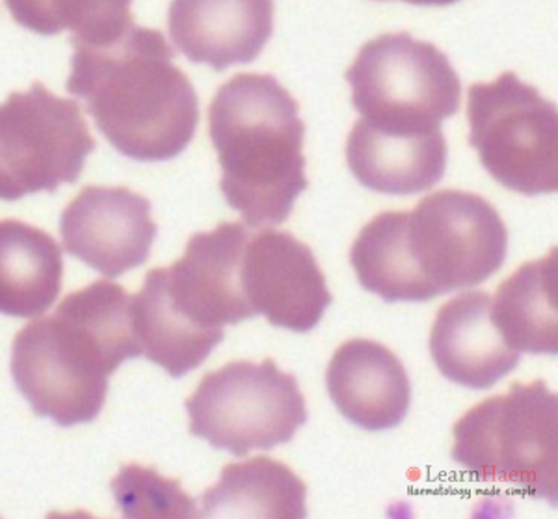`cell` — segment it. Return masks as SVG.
<instances>
[{"instance_id": "obj_3", "label": "cell", "mask_w": 558, "mask_h": 519, "mask_svg": "<svg viewBox=\"0 0 558 519\" xmlns=\"http://www.w3.org/2000/svg\"><path fill=\"white\" fill-rule=\"evenodd\" d=\"M138 355L133 297L99 279L68 294L51 317L21 329L13 339L12 376L36 415L75 426L97 419L108 378Z\"/></svg>"}, {"instance_id": "obj_9", "label": "cell", "mask_w": 558, "mask_h": 519, "mask_svg": "<svg viewBox=\"0 0 558 519\" xmlns=\"http://www.w3.org/2000/svg\"><path fill=\"white\" fill-rule=\"evenodd\" d=\"M96 140L83 108L34 83L0 105V202L75 184Z\"/></svg>"}, {"instance_id": "obj_16", "label": "cell", "mask_w": 558, "mask_h": 519, "mask_svg": "<svg viewBox=\"0 0 558 519\" xmlns=\"http://www.w3.org/2000/svg\"><path fill=\"white\" fill-rule=\"evenodd\" d=\"M347 162L354 178L371 191L412 196L444 179L447 142L441 128L402 131L362 118L350 131Z\"/></svg>"}, {"instance_id": "obj_13", "label": "cell", "mask_w": 558, "mask_h": 519, "mask_svg": "<svg viewBox=\"0 0 558 519\" xmlns=\"http://www.w3.org/2000/svg\"><path fill=\"white\" fill-rule=\"evenodd\" d=\"M173 44L194 64L216 71L250 64L274 31L268 0H179L168 13Z\"/></svg>"}, {"instance_id": "obj_17", "label": "cell", "mask_w": 558, "mask_h": 519, "mask_svg": "<svg viewBox=\"0 0 558 519\" xmlns=\"http://www.w3.org/2000/svg\"><path fill=\"white\" fill-rule=\"evenodd\" d=\"M62 276V248L51 234L21 220H0V315H44L60 297Z\"/></svg>"}, {"instance_id": "obj_12", "label": "cell", "mask_w": 558, "mask_h": 519, "mask_svg": "<svg viewBox=\"0 0 558 519\" xmlns=\"http://www.w3.org/2000/svg\"><path fill=\"white\" fill-rule=\"evenodd\" d=\"M247 239L244 224H220L207 233L192 234L183 257L162 268L166 292L184 317L205 329L255 317L242 289Z\"/></svg>"}, {"instance_id": "obj_18", "label": "cell", "mask_w": 558, "mask_h": 519, "mask_svg": "<svg viewBox=\"0 0 558 519\" xmlns=\"http://www.w3.org/2000/svg\"><path fill=\"white\" fill-rule=\"evenodd\" d=\"M492 317L515 352L558 354L557 248L502 281L492 300Z\"/></svg>"}, {"instance_id": "obj_5", "label": "cell", "mask_w": 558, "mask_h": 519, "mask_svg": "<svg viewBox=\"0 0 558 519\" xmlns=\"http://www.w3.org/2000/svg\"><path fill=\"white\" fill-rule=\"evenodd\" d=\"M452 458L481 484L514 487L557 505L558 397L544 381L473 406L454 429Z\"/></svg>"}, {"instance_id": "obj_21", "label": "cell", "mask_w": 558, "mask_h": 519, "mask_svg": "<svg viewBox=\"0 0 558 519\" xmlns=\"http://www.w3.org/2000/svg\"><path fill=\"white\" fill-rule=\"evenodd\" d=\"M116 505L129 519L197 518L196 503L178 481L159 475L153 468L131 463L121 469L112 484Z\"/></svg>"}, {"instance_id": "obj_4", "label": "cell", "mask_w": 558, "mask_h": 519, "mask_svg": "<svg viewBox=\"0 0 558 519\" xmlns=\"http://www.w3.org/2000/svg\"><path fill=\"white\" fill-rule=\"evenodd\" d=\"M209 133L229 207L250 228L286 222L310 184L299 102L276 76L239 73L213 97Z\"/></svg>"}, {"instance_id": "obj_2", "label": "cell", "mask_w": 558, "mask_h": 519, "mask_svg": "<svg viewBox=\"0 0 558 519\" xmlns=\"http://www.w3.org/2000/svg\"><path fill=\"white\" fill-rule=\"evenodd\" d=\"M507 226L483 196L439 191L389 210L357 234L350 261L363 289L387 304L430 302L481 286L507 260Z\"/></svg>"}, {"instance_id": "obj_1", "label": "cell", "mask_w": 558, "mask_h": 519, "mask_svg": "<svg viewBox=\"0 0 558 519\" xmlns=\"http://www.w3.org/2000/svg\"><path fill=\"white\" fill-rule=\"evenodd\" d=\"M65 88L88 102L105 138L129 159L162 162L189 147L199 101L191 79L173 64L165 34L134 23L131 2H75Z\"/></svg>"}, {"instance_id": "obj_20", "label": "cell", "mask_w": 558, "mask_h": 519, "mask_svg": "<svg viewBox=\"0 0 558 519\" xmlns=\"http://www.w3.org/2000/svg\"><path fill=\"white\" fill-rule=\"evenodd\" d=\"M134 331L147 360L181 378L199 367L222 342L223 329H205L184 317L166 292L162 268L147 273L133 298Z\"/></svg>"}, {"instance_id": "obj_10", "label": "cell", "mask_w": 558, "mask_h": 519, "mask_svg": "<svg viewBox=\"0 0 558 519\" xmlns=\"http://www.w3.org/2000/svg\"><path fill=\"white\" fill-rule=\"evenodd\" d=\"M242 289L255 315L299 334L312 331L331 304L312 248L287 231L263 229L247 239Z\"/></svg>"}, {"instance_id": "obj_11", "label": "cell", "mask_w": 558, "mask_h": 519, "mask_svg": "<svg viewBox=\"0 0 558 519\" xmlns=\"http://www.w3.org/2000/svg\"><path fill=\"white\" fill-rule=\"evenodd\" d=\"M157 231L149 200L125 186H86L60 216L68 254L105 278L144 265Z\"/></svg>"}, {"instance_id": "obj_19", "label": "cell", "mask_w": 558, "mask_h": 519, "mask_svg": "<svg viewBox=\"0 0 558 519\" xmlns=\"http://www.w3.org/2000/svg\"><path fill=\"white\" fill-rule=\"evenodd\" d=\"M307 487L286 463L257 456L229 463L202 497L199 518L304 519Z\"/></svg>"}, {"instance_id": "obj_6", "label": "cell", "mask_w": 558, "mask_h": 519, "mask_svg": "<svg viewBox=\"0 0 558 519\" xmlns=\"http://www.w3.org/2000/svg\"><path fill=\"white\" fill-rule=\"evenodd\" d=\"M470 142L489 176L525 196L558 191L557 105L507 71L468 92Z\"/></svg>"}, {"instance_id": "obj_8", "label": "cell", "mask_w": 558, "mask_h": 519, "mask_svg": "<svg viewBox=\"0 0 558 519\" xmlns=\"http://www.w3.org/2000/svg\"><path fill=\"white\" fill-rule=\"evenodd\" d=\"M191 434L233 456L291 442L307 421L304 395L276 361H233L207 373L191 399Z\"/></svg>"}, {"instance_id": "obj_14", "label": "cell", "mask_w": 558, "mask_h": 519, "mask_svg": "<svg viewBox=\"0 0 558 519\" xmlns=\"http://www.w3.org/2000/svg\"><path fill=\"white\" fill-rule=\"evenodd\" d=\"M330 399L343 418L365 431H389L407 419L412 384L391 350L371 339H350L326 373Z\"/></svg>"}, {"instance_id": "obj_7", "label": "cell", "mask_w": 558, "mask_h": 519, "mask_svg": "<svg viewBox=\"0 0 558 519\" xmlns=\"http://www.w3.org/2000/svg\"><path fill=\"white\" fill-rule=\"evenodd\" d=\"M347 81L355 110L380 128H441L460 110L462 83L451 60L408 33L381 34L363 45Z\"/></svg>"}, {"instance_id": "obj_15", "label": "cell", "mask_w": 558, "mask_h": 519, "mask_svg": "<svg viewBox=\"0 0 558 519\" xmlns=\"http://www.w3.org/2000/svg\"><path fill=\"white\" fill-rule=\"evenodd\" d=\"M430 354L439 373L458 386L483 391L520 363L492 317V298L471 291L438 311L430 334Z\"/></svg>"}]
</instances>
